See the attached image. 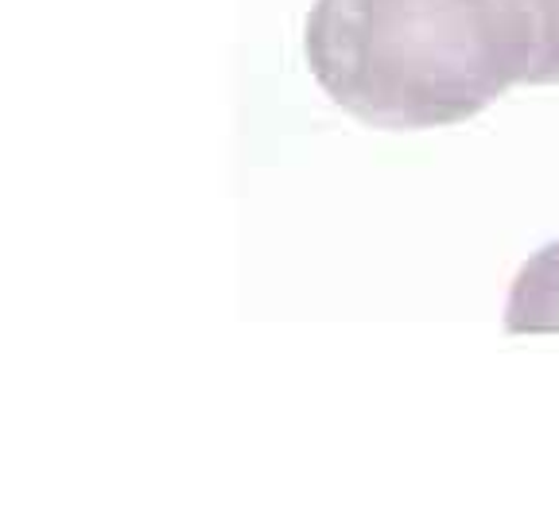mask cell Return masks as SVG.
Wrapping results in <instances>:
<instances>
[{
    "label": "cell",
    "mask_w": 559,
    "mask_h": 524,
    "mask_svg": "<svg viewBox=\"0 0 559 524\" xmlns=\"http://www.w3.org/2000/svg\"><path fill=\"white\" fill-rule=\"evenodd\" d=\"M540 20V59H536L533 82H559V0H528Z\"/></svg>",
    "instance_id": "3957f363"
},
{
    "label": "cell",
    "mask_w": 559,
    "mask_h": 524,
    "mask_svg": "<svg viewBox=\"0 0 559 524\" xmlns=\"http://www.w3.org/2000/svg\"><path fill=\"white\" fill-rule=\"evenodd\" d=\"M506 326L513 334L559 331V241L521 269L506 307Z\"/></svg>",
    "instance_id": "7a4b0ae2"
},
{
    "label": "cell",
    "mask_w": 559,
    "mask_h": 524,
    "mask_svg": "<svg viewBox=\"0 0 559 524\" xmlns=\"http://www.w3.org/2000/svg\"><path fill=\"white\" fill-rule=\"evenodd\" d=\"M540 20L528 0H319L307 62L373 129H436L533 82Z\"/></svg>",
    "instance_id": "6da1fadb"
}]
</instances>
